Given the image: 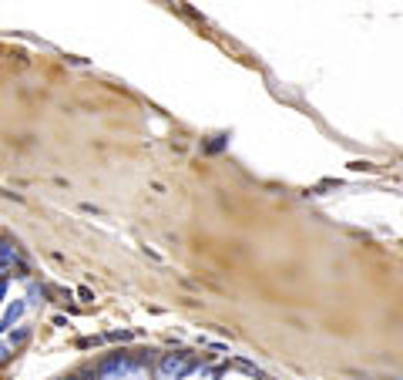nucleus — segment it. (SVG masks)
<instances>
[{
  "instance_id": "nucleus-2",
  "label": "nucleus",
  "mask_w": 403,
  "mask_h": 380,
  "mask_svg": "<svg viewBox=\"0 0 403 380\" xmlns=\"http://www.w3.org/2000/svg\"><path fill=\"white\" fill-rule=\"evenodd\" d=\"M165 370H171V373H185V370H191V363H185V357H168L165 360Z\"/></svg>"
},
{
  "instance_id": "nucleus-1",
  "label": "nucleus",
  "mask_w": 403,
  "mask_h": 380,
  "mask_svg": "<svg viewBox=\"0 0 403 380\" xmlns=\"http://www.w3.org/2000/svg\"><path fill=\"white\" fill-rule=\"evenodd\" d=\"M21 259V252H17V246L14 242H0V276H7V269H14V263Z\"/></svg>"
}]
</instances>
